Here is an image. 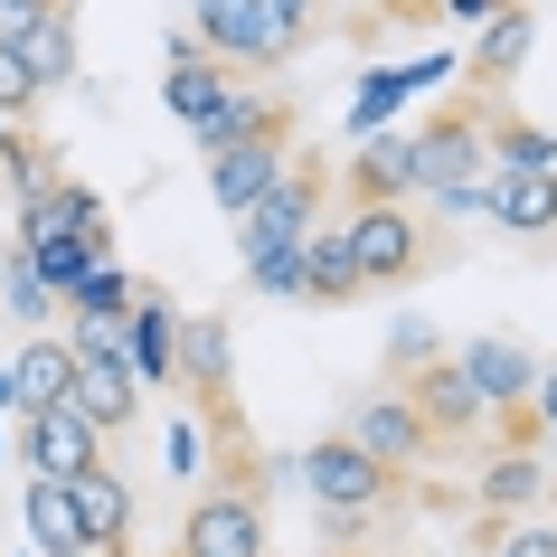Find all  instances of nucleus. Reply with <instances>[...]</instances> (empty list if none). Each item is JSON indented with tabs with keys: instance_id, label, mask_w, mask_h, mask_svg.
I'll return each instance as SVG.
<instances>
[{
	"instance_id": "obj_25",
	"label": "nucleus",
	"mask_w": 557,
	"mask_h": 557,
	"mask_svg": "<svg viewBox=\"0 0 557 557\" xmlns=\"http://www.w3.org/2000/svg\"><path fill=\"white\" fill-rule=\"evenodd\" d=\"M20 58H29L38 95H58L66 76H76V20H66V10H38L29 29H20Z\"/></svg>"
},
{
	"instance_id": "obj_31",
	"label": "nucleus",
	"mask_w": 557,
	"mask_h": 557,
	"mask_svg": "<svg viewBox=\"0 0 557 557\" xmlns=\"http://www.w3.org/2000/svg\"><path fill=\"white\" fill-rule=\"evenodd\" d=\"M0 114L10 123L38 114V76H29V58H20V38H0Z\"/></svg>"
},
{
	"instance_id": "obj_30",
	"label": "nucleus",
	"mask_w": 557,
	"mask_h": 557,
	"mask_svg": "<svg viewBox=\"0 0 557 557\" xmlns=\"http://www.w3.org/2000/svg\"><path fill=\"white\" fill-rule=\"evenodd\" d=\"M0 294H10V312H20V322H48V312H58V294L38 284V264H29V256L0 264Z\"/></svg>"
},
{
	"instance_id": "obj_42",
	"label": "nucleus",
	"mask_w": 557,
	"mask_h": 557,
	"mask_svg": "<svg viewBox=\"0 0 557 557\" xmlns=\"http://www.w3.org/2000/svg\"><path fill=\"white\" fill-rule=\"evenodd\" d=\"M520 10H548V0H520Z\"/></svg>"
},
{
	"instance_id": "obj_19",
	"label": "nucleus",
	"mask_w": 557,
	"mask_h": 557,
	"mask_svg": "<svg viewBox=\"0 0 557 557\" xmlns=\"http://www.w3.org/2000/svg\"><path fill=\"white\" fill-rule=\"evenodd\" d=\"M482 208L510 236H548L557 227V171H482Z\"/></svg>"
},
{
	"instance_id": "obj_2",
	"label": "nucleus",
	"mask_w": 557,
	"mask_h": 557,
	"mask_svg": "<svg viewBox=\"0 0 557 557\" xmlns=\"http://www.w3.org/2000/svg\"><path fill=\"white\" fill-rule=\"evenodd\" d=\"M341 227H350V256H359V284H369V294L416 284L425 256H435V236H425V218H416L407 199H350Z\"/></svg>"
},
{
	"instance_id": "obj_11",
	"label": "nucleus",
	"mask_w": 557,
	"mask_h": 557,
	"mask_svg": "<svg viewBox=\"0 0 557 557\" xmlns=\"http://www.w3.org/2000/svg\"><path fill=\"white\" fill-rule=\"evenodd\" d=\"M180 379L208 397L218 425H236L227 416V397H236V331H227V312H180Z\"/></svg>"
},
{
	"instance_id": "obj_38",
	"label": "nucleus",
	"mask_w": 557,
	"mask_h": 557,
	"mask_svg": "<svg viewBox=\"0 0 557 557\" xmlns=\"http://www.w3.org/2000/svg\"><path fill=\"white\" fill-rule=\"evenodd\" d=\"M435 10H444V20H492L500 0H435Z\"/></svg>"
},
{
	"instance_id": "obj_40",
	"label": "nucleus",
	"mask_w": 557,
	"mask_h": 557,
	"mask_svg": "<svg viewBox=\"0 0 557 557\" xmlns=\"http://www.w3.org/2000/svg\"><path fill=\"white\" fill-rule=\"evenodd\" d=\"M10 407H20V397H10V359H0V416H10Z\"/></svg>"
},
{
	"instance_id": "obj_37",
	"label": "nucleus",
	"mask_w": 557,
	"mask_h": 557,
	"mask_svg": "<svg viewBox=\"0 0 557 557\" xmlns=\"http://www.w3.org/2000/svg\"><path fill=\"white\" fill-rule=\"evenodd\" d=\"M529 416H539V435H557V369H539V387H529Z\"/></svg>"
},
{
	"instance_id": "obj_35",
	"label": "nucleus",
	"mask_w": 557,
	"mask_h": 557,
	"mask_svg": "<svg viewBox=\"0 0 557 557\" xmlns=\"http://www.w3.org/2000/svg\"><path fill=\"white\" fill-rule=\"evenodd\" d=\"M369 520H379V510H322V539H331V548H359Z\"/></svg>"
},
{
	"instance_id": "obj_9",
	"label": "nucleus",
	"mask_w": 557,
	"mask_h": 557,
	"mask_svg": "<svg viewBox=\"0 0 557 557\" xmlns=\"http://www.w3.org/2000/svg\"><path fill=\"white\" fill-rule=\"evenodd\" d=\"M180 557H264V492L256 482H218L180 529Z\"/></svg>"
},
{
	"instance_id": "obj_16",
	"label": "nucleus",
	"mask_w": 557,
	"mask_h": 557,
	"mask_svg": "<svg viewBox=\"0 0 557 557\" xmlns=\"http://www.w3.org/2000/svg\"><path fill=\"white\" fill-rule=\"evenodd\" d=\"M454 369L472 379V397H482L492 416L529 407V387H539V359H529L520 341H463V350H454Z\"/></svg>"
},
{
	"instance_id": "obj_12",
	"label": "nucleus",
	"mask_w": 557,
	"mask_h": 557,
	"mask_svg": "<svg viewBox=\"0 0 557 557\" xmlns=\"http://www.w3.org/2000/svg\"><path fill=\"white\" fill-rule=\"evenodd\" d=\"M161 104H171V114L199 133L208 114H227V104H236V66H218L199 38L180 29V38H171V76H161Z\"/></svg>"
},
{
	"instance_id": "obj_17",
	"label": "nucleus",
	"mask_w": 557,
	"mask_h": 557,
	"mask_svg": "<svg viewBox=\"0 0 557 557\" xmlns=\"http://www.w3.org/2000/svg\"><path fill=\"white\" fill-rule=\"evenodd\" d=\"M20 520H29V548H38V557H95L76 492H66V482H48V472H29V492H20Z\"/></svg>"
},
{
	"instance_id": "obj_4",
	"label": "nucleus",
	"mask_w": 557,
	"mask_h": 557,
	"mask_svg": "<svg viewBox=\"0 0 557 557\" xmlns=\"http://www.w3.org/2000/svg\"><path fill=\"white\" fill-rule=\"evenodd\" d=\"M482 114H492V95H454V104L416 133V189H425V199H444V189H482V171H492Z\"/></svg>"
},
{
	"instance_id": "obj_18",
	"label": "nucleus",
	"mask_w": 557,
	"mask_h": 557,
	"mask_svg": "<svg viewBox=\"0 0 557 557\" xmlns=\"http://www.w3.org/2000/svg\"><path fill=\"white\" fill-rule=\"evenodd\" d=\"M529 38H539V20H529L520 0H500L492 20H482V38H472V58H463V76H472V95H492V86H510L529 66Z\"/></svg>"
},
{
	"instance_id": "obj_8",
	"label": "nucleus",
	"mask_w": 557,
	"mask_h": 557,
	"mask_svg": "<svg viewBox=\"0 0 557 557\" xmlns=\"http://www.w3.org/2000/svg\"><path fill=\"white\" fill-rule=\"evenodd\" d=\"M20 246H86V256H104L114 246V208L95 189H76V180H48L38 199H20Z\"/></svg>"
},
{
	"instance_id": "obj_41",
	"label": "nucleus",
	"mask_w": 557,
	"mask_h": 557,
	"mask_svg": "<svg viewBox=\"0 0 557 557\" xmlns=\"http://www.w3.org/2000/svg\"><path fill=\"white\" fill-rule=\"evenodd\" d=\"M302 557H369V548H302Z\"/></svg>"
},
{
	"instance_id": "obj_22",
	"label": "nucleus",
	"mask_w": 557,
	"mask_h": 557,
	"mask_svg": "<svg viewBox=\"0 0 557 557\" xmlns=\"http://www.w3.org/2000/svg\"><path fill=\"white\" fill-rule=\"evenodd\" d=\"M66 492H76V510H86V539H95V557H123V539H133V482L95 463V472H76Z\"/></svg>"
},
{
	"instance_id": "obj_14",
	"label": "nucleus",
	"mask_w": 557,
	"mask_h": 557,
	"mask_svg": "<svg viewBox=\"0 0 557 557\" xmlns=\"http://www.w3.org/2000/svg\"><path fill=\"white\" fill-rule=\"evenodd\" d=\"M397 387L416 397V416H425V435H435V444L482 435V425H492V407L472 397V379L454 369V359H425V369H416V379H397Z\"/></svg>"
},
{
	"instance_id": "obj_7",
	"label": "nucleus",
	"mask_w": 557,
	"mask_h": 557,
	"mask_svg": "<svg viewBox=\"0 0 557 557\" xmlns=\"http://www.w3.org/2000/svg\"><path fill=\"white\" fill-rule=\"evenodd\" d=\"M341 435L359 444V454H379L387 472H416L425 454H435V435H425V416H416V397L397 379L369 387V397H350V416H341Z\"/></svg>"
},
{
	"instance_id": "obj_3",
	"label": "nucleus",
	"mask_w": 557,
	"mask_h": 557,
	"mask_svg": "<svg viewBox=\"0 0 557 557\" xmlns=\"http://www.w3.org/2000/svg\"><path fill=\"white\" fill-rule=\"evenodd\" d=\"M341 180L312 161V151H294L284 171H274V189H256V199L236 208V246H302V236L322 227V208Z\"/></svg>"
},
{
	"instance_id": "obj_26",
	"label": "nucleus",
	"mask_w": 557,
	"mask_h": 557,
	"mask_svg": "<svg viewBox=\"0 0 557 557\" xmlns=\"http://www.w3.org/2000/svg\"><path fill=\"white\" fill-rule=\"evenodd\" d=\"M482 151H492V171H557V133H548V123L482 114Z\"/></svg>"
},
{
	"instance_id": "obj_5",
	"label": "nucleus",
	"mask_w": 557,
	"mask_h": 557,
	"mask_svg": "<svg viewBox=\"0 0 557 557\" xmlns=\"http://www.w3.org/2000/svg\"><path fill=\"white\" fill-rule=\"evenodd\" d=\"M294 482L312 492V510H387L397 500V472L379 454H359L350 435H322L312 454H294Z\"/></svg>"
},
{
	"instance_id": "obj_10",
	"label": "nucleus",
	"mask_w": 557,
	"mask_h": 557,
	"mask_svg": "<svg viewBox=\"0 0 557 557\" xmlns=\"http://www.w3.org/2000/svg\"><path fill=\"white\" fill-rule=\"evenodd\" d=\"M20 463L48 472V482H76V472L104 463V435H95L76 407H29L20 416Z\"/></svg>"
},
{
	"instance_id": "obj_44",
	"label": "nucleus",
	"mask_w": 557,
	"mask_h": 557,
	"mask_svg": "<svg viewBox=\"0 0 557 557\" xmlns=\"http://www.w3.org/2000/svg\"><path fill=\"white\" fill-rule=\"evenodd\" d=\"M548 500H557V482H548Z\"/></svg>"
},
{
	"instance_id": "obj_23",
	"label": "nucleus",
	"mask_w": 557,
	"mask_h": 557,
	"mask_svg": "<svg viewBox=\"0 0 557 557\" xmlns=\"http://www.w3.org/2000/svg\"><path fill=\"white\" fill-rule=\"evenodd\" d=\"M66 369H76V350H66V341H48V331H29V341H20V359H10V397H20L10 416L66 407Z\"/></svg>"
},
{
	"instance_id": "obj_15",
	"label": "nucleus",
	"mask_w": 557,
	"mask_h": 557,
	"mask_svg": "<svg viewBox=\"0 0 557 557\" xmlns=\"http://www.w3.org/2000/svg\"><path fill=\"white\" fill-rule=\"evenodd\" d=\"M66 407L86 416L95 435H123V425L143 416V379H133L123 359H86V350H76V369H66Z\"/></svg>"
},
{
	"instance_id": "obj_34",
	"label": "nucleus",
	"mask_w": 557,
	"mask_h": 557,
	"mask_svg": "<svg viewBox=\"0 0 557 557\" xmlns=\"http://www.w3.org/2000/svg\"><path fill=\"white\" fill-rule=\"evenodd\" d=\"M161 454H171L180 482H199V425H171V435H161Z\"/></svg>"
},
{
	"instance_id": "obj_27",
	"label": "nucleus",
	"mask_w": 557,
	"mask_h": 557,
	"mask_svg": "<svg viewBox=\"0 0 557 557\" xmlns=\"http://www.w3.org/2000/svg\"><path fill=\"white\" fill-rule=\"evenodd\" d=\"M58 302H66V312H123V302H133V274H123L114 256H95V264L76 274V284H66Z\"/></svg>"
},
{
	"instance_id": "obj_29",
	"label": "nucleus",
	"mask_w": 557,
	"mask_h": 557,
	"mask_svg": "<svg viewBox=\"0 0 557 557\" xmlns=\"http://www.w3.org/2000/svg\"><path fill=\"white\" fill-rule=\"evenodd\" d=\"M246 284H256V294L302 302V246H246Z\"/></svg>"
},
{
	"instance_id": "obj_43",
	"label": "nucleus",
	"mask_w": 557,
	"mask_h": 557,
	"mask_svg": "<svg viewBox=\"0 0 557 557\" xmlns=\"http://www.w3.org/2000/svg\"><path fill=\"white\" fill-rule=\"evenodd\" d=\"M0 133H10V114H0Z\"/></svg>"
},
{
	"instance_id": "obj_20",
	"label": "nucleus",
	"mask_w": 557,
	"mask_h": 557,
	"mask_svg": "<svg viewBox=\"0 0 557 557\" xmlns=\"http://www.w3.org/2000/svg\"><path fill=\"white\" fill-rule=\"evenodd\" d=\"M359 294H369V284H359L350 227H341V218H322V227L302 236V302H331V312H341V302H359Z\"/></svg>"
},
{
	"instance_id": "obj_13",
	"label": "nucleus",
	"mask_w": 557,
	"mask_h": 557,
	"mask_svg": "<svg viewBox=\"0 0 557 557\" xmlns=\"http://www.w3.org/2000/svg\"><path fill=\"white\" fill-rule=\"evenodd\" d=\"M123 312H133L123 369H133L143 387H171V379H180V302L161 294V284H133V302H123Z\"/></svg>"
},
{
	"instance_id": "obj_6",
	"label": "nucleus",
	"mask_w": 557,
	"mask_h": 557,
	"mask_svg": "<svg viewBox=\"0 0 557 557\" xmlns=\"http://www.w3.org/2000/svg\"><path fill=\"white\" fill-rule=\"evenodd\" d=\"M294 133H302V123H294V95H284V114H274V123H256V133H236V143L208 151V199L236 218L256 189H274V171L294 161Z\"/></svg>"
},
{
	"instance_id": "obj_24",
	"label": "nucleus",
	"mask_w": 557,
	"mask_h": 557,
	"mask_svg": "<svg viewBox=\"0 0 557 557\" xmlns=\"http://www.w3.org/2000/svg\"><path fill=\"white\" fill-rule=\"evenodd\" d=\"M341 180H350V199H407L416 189V133H369Z\"/></svg>"
},
{
	"instance_id": "obj_36",
	"label": "nucleus",
	"mask_w": 557,
	"mask_h": 557,
	"mask_svg": "<svg viewBox=\"0 0 557 557\" xmlns=\"http://www.w3.org/2000/svg\"><path fill=\"white\" fill-rule=\"evenodd\" d=\"M38 10H76V0H0V38H20Z\"/></svg>"
},
{
	"instance_id": "obj_1",
	"label": "nucleus",
	"mask_w": 557,
	"mask_h": 557,
	"mask_svg": "<svg viewBox=\"0 0 557 557\" xmlns=\"http://www.w3.org/2000/svg\"><path fill=\"white\" fill-rule=\"evenodd\" d=\"M189 38L218 66H236V76H264V66H284L302 48V29L274 0H189Z\"/></svg>"
},
{
	"instance_id": "obj_33",
	"label": "nucleus",
	"mask_w": 557,
	"mask_h": 557,
	"mask_svg": "<svg viewBox=\"0 0 557 557\" xmlns=\"http://www.w3.org/2000/svg\"><path fill=\"white\" fill-rule=\"evenodd\" d=\"M492 557H557V529H500Z\"/></svg>"
},
{
	"instance_id": "obj_39",
	"label": "nucleus",
	"mask_w": 557,
	"mask_h": 557,
	"mask_svg": "<svg viewBox=\"0 0 557 557\" xmlns=\"http://www.w3.org/2000/svg\"><path fill=\"white\" fill-rule=\"evenodd\" d=\"M387 20H435V0H379Z\"/></svg>"
},
{
	"instance_id": "obj_21",
	"label": "nucleus",
	"mask_w": 557,
	"mask_h": 557,
	"mask_svg": "<svg viewBox=\"0 0 557 557\" xmlns=\"http://www.w3.org/2000/svg\"><path fill=\"white\" fill-rule=\"evenodd\" d=\"M548 482H557V472L539 463L529 444H510V435H500V454L482 463V482H472V500H482L492 520H510V510H539V500H548Z\"/></svg>"
},
{
	"instance_id": "obj_28",
	"label": "nucleus",
	"mask_w": 557,
	"mask_h": 557,
	"mask_svg": "<svg viewBox=\"0 0 557 557\" xmlns=\"http://www.w3.org/2000/svg\"><path fill=\"white\" fill-rule=\"evenodd\" d=\"M407 66H379V76H359V95H350V133H379L387 114H397V104H407Z\"/></svg>"
},
{
	"instance_id": "obj_32",
	"label": "nucleus",
	"mask_w": 557,
	"mask_h": 557,
	"mask_svg": "<svg viewBox=\"0 0 557 557\" xmlns=\"http://www.w3.org/2000/svg\"><path fill=\"white\" fill-rule=\"evenodd\" d=\"M425 359H444V350H435V331H425V322H397V341H387V369H397V379H416Z\"/></svg>"
}]
</instances>
